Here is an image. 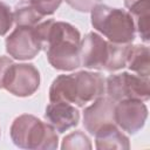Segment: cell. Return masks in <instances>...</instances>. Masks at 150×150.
Returning <instances> with one entry per match:
<instances>
[{"label": "cell", "instance_id": "6da1fadb", "mask_svg": "<svg viewBox=\"0 0 150 150\" xmlns=\"http://www.w3.org/2000/svg\"><path fill=\"white\" fill-rule=\"evenodd\" d=\"M34 30L54 69L70 71L81 66V34L75 26L48 19L35 25Z\"/></svg>", "mask_w": 150, "mask_h": 150}, {"label": "cell", "instance_id": "7a4b0ae2", "mask_svg": "<svg viewBox=\"0 0 150 150\" xmlns=\"http://www.w3.org/2000/svg\"><path fill=\"white\" fill-rule=\"evenodd\" d=\"M105 93V79L95 71L81 70L61 74L54 79L49 88L50 102H66L84 107Z\"/></svg>", "mask_w": 150, "mask_h": 150}, {"label": "cell", "instance_id": "3957f363", "mask_svg": "<svg viewBox=\"0 0 150 150\" xmlns=\"http://www.w3.org/2000/svg\"><path fill=\"white\" fill-rule=\"evenodd\" d=\"M130 45L112 43L104 40L100 34L89 32L81 40V64L87 69L117 71L127 66Z\"/></svg>", "mask_w": 150, "mask_h": 150}, {"label": "cell", "instance_id": "277c9868", "mask_svg": "<svg viewBox=\"0 0 150 150\" xmlns=\"http://www.w3.org/2000/svg\"><path fill=\"white\" fill-rule=\"evenodd\" d=\"M11 139L15 146L28 150H54L59 146L56 130L34 115L18 116L9 129Z\"/></svg>", "mask_w": 150, "mask_h": 150}, {"label": "cell", "instance_id": "5b68a950", "mask_svg": "<svg viewBox=\"0 0 150 150\" xmlns=\"http://www.w3.org/2000/svg\"><path fill=\"white\" fill-rule=\"evenodd\" d=\"M90 21L94 29L112 43L130 45L136 38L132 16L122 8L97 4L90 11Z\"/></svg>", "mask_w": 150, "mask_h": 150}, {"label": "cell", "instance_id": "8992f818", "mask_svg": "<svg viewBox=\"0 0 150 150\" xmlns=\"http://www.w3.org/2000/svg\"><path fill=\"white\" fill-rule=\"evenodd\" d=\"M105 91L108 97L115 102L122 100H139L145 102L150 98V81L149 77L128 71L112 74L105 80Z\"/></svg>", "mask_w": 150, "mask_h": 150}, {"label": "cell", "instance_id": "52a82bcc", "mask_svg": "<svg viewBox=\"0 0 150 150\" xmlns=\"http://www.w3.org/2000/svg\"><path fill=\"white\" fill-rule=\"evenodd\" d=\"M2 87L14 96L28 97L40 87V73L32 63H12L6 70Z\"/></svg>", "mask_w": 150, "mask_h": 150}, {"label": "cell", "instance_id": "ba28073f", "mask_svg": "<svg viewBox=\"0 0 150 150\" xmlns=\"http://www.w3.org/2000/svg\"><path fill=\"white\" fill-rule=\"evenodd\" d=\"M6 52L15 60H32L42 49L35 34L34 27L16 26V28L6 38Z\"/></svg>", "mask_w": 150, "mask_h": 150}, {"label": "cell", "instance_id": "9c48e42d", "mask_svg": "<svg viewBox=\"0 0 150 150\" xmlns=\"http://www.w3.org/2000/svg\"><path fill=\"white\" fill-rule=\"evenodd\" d=\"M148 118V108L139 100H122L115 104V124L123 131L134 135L139 131Z\"/></svg>", "mask_w": 150, "mask_h": 150}, {"label": "cell", "instance_id": "30bf717a", "mask_svg": "<svg viewBox=\"0 0 150 150\" xmlns=\"http://www.w3.org/2000/svg\"><path fill=\"white\" fill-rule=\"evenodd\" d=\"M116 102L110 97L101 96L93 101V103L83 110V127L90 134L96 131L105 124L115 123L114 110Z\"/></svg>", "mask_w": 150, "mask_h": 150}, {"label": "cell", "instance_id": "8fae6325", "mask_svg": "<svg viewBox=\"0 0 150 150\" xmlns=\"http://www.w3.org/2000/svg\"><path fill=\"white\" fill-rule=\"evenodd\" d=\"M45 118L60 134L74 128L80 122V111L70 103L50 102L46 107Z\"/></svg>", "mask_w": 150, "mask_h": 150}, {"label": "cell", "instance_id": "7c38bea8", "mask_svg": "<svg viewBox=\"0 0 150 150\" xmlns=\"http://www.w3.org/2000/svg\"><path fill=\"white\" fill-rule=\"evenodd\" d=\"M95 146L98 150L104 149H122L128 150L130 142L127 135L115 123H109L100 128L95 134Z\"/></svg>", "mask_w": 150, "mask_h": 150}, {"label": "cell", "instance_id": "4fadbf2b", "mask_svg": "<svg viewBox=\"0 0 150 150\" xmlns=\"http://www.w3.org/2000/svg\"><path fill=\"white\" fill-rule=\"evenodd\" d=\"M135 74L149 77L150 75V52L145 45H135L129 48L127 56V66Z\"/></svg>", "mask_w": 150, "mask_h": 150}, {"label": "cell", "instance_id": "5bb4252c", "mask_svg": "<svg viewBox=\"0 0 150 150\" xmlns=\"http://www.w3.org/2000/svg\"><path fill=\"white\" fill-rule=\"evenodd\" d=\"M129 13L132 16L135 29L141 36L142 41L148 43L150 41L149 34V19H150V0H144L131 8H129Z\"/></svg>", "mask_w": 150, "mask_h": 150}, {"label": "cell", "instance_id": "9a60e30c", "mask_svg": "<svg viewBox=\"0 0 150 150\" xmlns=\"http://www.w3.org/2000/svg\"><path fill=\"white\" fill-rule=\"evenodd\" d=\"M42 19L43 16L29 4L18 5L13 11V21L16 26L34 27Z\"/></svg>", "mask_w": 150, "mask_h": 150}, {"label": "cell", "instance_id": "2e32d148", "mask_svg": "<svg viewBox=\"0 0 150 150\" xmlns=\"http://www.w3.org/2000/svg\"><path fill=\"white\" fill-rule=\"evenodd\" d=\"M91 148L93 146H91L89 137L84 132H82L81 130H76V131L70 132L67 136H64L63 141H62V144H61V149H63V150L64 149L90 150Z\"/></svg>", "mask_w": 150, "mask_h": 150}, {"label": "cell", "instance_id": "e0dca14e", "mask_svg": "<svg viewBox=\"0 0 150 150\" xmlns=\"http://www.w3.org/2000/svg\"><path fill=\"white\" fill-rule=\"evenodd\" d=\"M26 1L29 5H32L43 18L54 14L62 2V0H26Z\"/></svg>", "mask_w": 150, "mask_h": 150}, {"label": "cell", "instance_id": "ac0fdd59", "mask_svg": "<svg viewBox=\"0 0 150 150\" xmlns=\"http://www.w3.org/2000/svg\"><path fill=\"white\" fill-rule=\"evenodd\" d=\"M13 22L14 21H13L12 8L7 4L0 1V36H4L7 34Z\"/></svg>", "mask_w": 150, "mask_h": 150}, {"label": "cell", "instance_id": "d6986e66", "mask_svg": "<svg viewBox=\"0 0 150 150\" xmlns=\"http://www.w3.org/2000/svg\"><path fill=\"white\" fill-rule=\"evenodd\" d=\"M64 1L75 11L81 13H88L97 4H100L101 0H64Z\"/></svg>", "mask_w": 150, "mask_h": 150}, {"label": "cell", "instance_id": "ffe728a7", "mask_svg": "<svg viewBox=\"0 0 150 150\" xmlns=\"http://www.w3.org/2000/svg\"><path fill=\"white\" fill-rule=\"evenodd\" d=\"M13 63L12 59L7 57V56H0V89L4 88L2 87V83H4V77H5V74H6V70L7 68Z\"/></svg>", "mask_w": 150, "mask_h": 150}, {"label": "cell", "instance_id": "44dd1931", "mask_svg": "<svg viewBox=\"0 0 150 150\" xmlns=\"http://www.w3.org/2000/svg\"><path fill=\"white\" fill-rule=\"evenodd\" d=\"M142 1H144V0H124V6L129 9L132 6H135V5H137V4L142 2Z\"/></svg>", "mask_w": 150, "mask_h": 150}]
</instances>
